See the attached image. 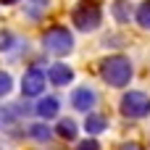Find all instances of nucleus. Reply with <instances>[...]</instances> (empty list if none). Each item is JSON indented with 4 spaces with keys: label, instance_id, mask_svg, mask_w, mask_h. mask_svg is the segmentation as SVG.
Here are the masks:
<instances>
[{
    "label": "nucleus",
    "instance_id": "obj_1",
    "mask_svg": "<svg viewBox=\"0 0 150 150\" xmlns=\"http://www.w3.org/2000/svg\"><path fill=\"white\" fill-rule=\"evenodd\" d=\"M100 76L108 87H116V90H124L132 76H134V69H132V61L127 55H108L103 58L100 63Z\"/></svg>",
    "mask_w": 150,
    "mask_h": 150
},
{
    "label": "nucleus",
    "instance_id": "obj_5",
    "mask_svg": "<svg viewBox=\"0 0 150 150\" xmlns=\"http://www.w3.org/2000/svg\"><path fill=\"white\" fill-rule=\"evenodd\" d=\"M47 87V71L32 66L21 76V98H42Z\"/></svg>",
    "mask_w": 150,
    "mask_h": 150
},
{
    "label": "nucleus",
    "instance_id": "obj_2",
    "mask_svg": "<svg viewBox=\"0 0 150 150\" xmlns=\"http://www.w3.org/2000/svg\"><path fill=\"white\" fill-rule=\"evenodd\" d=\"M119 113H121L124 119H134V121L148 119L150 116V95L142 92V90H129V92H124L121 100H119Z\"/></svg>",
    "mask_w": 150,
    "mask_h": 150
},
{
    "label": "nucleus",
    "instance_id": "obj_11",
    "mask_svg": "<svg viewBox=\"0 0 150 150\" xmlns=\"http://www.w3.org/2000/svg\"><path fill=\"white\" fill-rule=\"evenodd\" d=\"M55 134L61 137V140H66V142H74L76 140V134H79V127H76V121L74 119H58V124H55Z\"/></svg>",
    "mask_w": 150,
    "mask_h": 150
},
{
    "label": "nucleus",
    "instance_id": "obj_19",
    "mask_svg": "<svg viewBox=\"0 0 150 150\" xmlns=\"http://www.w3.org/2000/svg\"><path fill=\"white\" fill-rule=\"evenodd\" d=\"M119 150H145V148H142L140 142H124V145H121Z\"/></svg>",
    "mask_w": 150,
    "mask_h": 150
},
{
    "label": "nucleus",
    "instance_id": "obj_4",
    "mask_svg": "<svg viewBox=\"0 0 150 150\" xmlns=\"http://www.w3.org/2000/svg\"><path fill=\"white\" fill-rule=\"evenodd\" d=\"M71 18H74V26L79 32H95L103 21V11H100L98 0H82Z\"/></svg>",
    "mask_w": 150,
    "mask_h": 150
},
{
    "label": "nucleus",
    "instance_id": "obj_18",
    "mask_svg": "<svg viewBox=\"0 0 150 150\" xmlns=\"http://www.w3.org/2000/svg\"><path fill=\"white\" fill-rule=\"evenodd\" d=\"M76 150H100V142H98L95 137H87V140L76 142Z\"/></svg>",
    "mask_w": 150,
    "mask_h": 150
},
{
    "label": "nucleus",
    "instance_id": "obj_16",
    "mask_svg": "<svg viewBox=\"0 0 150 150\" xmlns=\"http://www.w3.org/2000/svg\"><path fill=\"white\" fill-rule=\"evenodd\" d=\"M11 90H13V76H11L8 71L0 69V98H8Z\"/></svg>",
    "mask_w": 150,
    "mask_h": 150
},
{
    "label": "nucleus",
    "instance_id": "obj_14",
    "mask_svg": "<svg viewBox=\"0 0 150 150\" xmlns=\"http://www.w3.org/2000/svg\"><path fill=\"white\" fill-rule=\"evenodd\" d=\"M113 16H116V21L127 24V21L132 18V5H129V0H116V3H113Z\"/></svg>",
    "mask_w": 150,
    "mask_h": 150
},
{
    "label": "nucleus",
    "instance_id": "obj_12",
    "mask_svg": "<svg viewBox=\"0 0 150 150\" xmlns=\"http://www.w3.org/2000/svg\"><path fill=\"white\" fill-rule=\"evenodd\" d=\"M26 134L34 140V142H50L53 140V134H55V129H50L45 121H34V124H29V129H26Z\"/></svg>",
    "mask_w": 150,
    "mask_h": 150
},
{
    "label": "nucleus",
    "instance_id": "obj_15",
    "mask_svg": "<svg viewBox=\"0 0 150 150\" xmlns=\"http://www.w3.org/2000/svg\"><path fill=\"white\" fill-rule=\"evenodd\" d=\"M134 21L142 26V29H150V0H142L137 13H134Z\"/></svg>",
    "mask_w": 150,
    "mask_h": 150
},
{
    "label": "nucleus",
    "instance_id": "obj_13",
    "mask_svg": "<svg viewBox=\"0 0 150 150\" xmlns=\"http://www.w3.org/2000/svg\"><path fill=\"white\" fill-rule=\"evenodd\" d=\"M47 5H50V0H24V13H26L32 21H37V18L45 13Z\"/></svg>",
    "mask_w": 150,
    "mask_h": 150
},
{
    "label": "nucleus",
    "instance_id": "obj_8",
    "mask_svg": "<svg viewBox=\"0 0 150 150\" xmlns=\"http://www.w3.org/2000/svg\"><path fill=\"white\" fill-rule=\"evenodd\" d=\"M32 113H34V116H40L42 121L58 119V113H61V98H55V95H42V98H37V103H34Z\"/></svg>",
    "mask_w": 150,
    "mask_h": 150
},
{
    "label": "nucleus",
    "instance_id": "obj_6",
    "mask_svg": "<svg viewBox=\"0 0 150 150\" xmlns=\"http://www.w3.org/2000/svg\"><path fill=\"white\" fill-rule=\"evenodd\" d=\"M24 116H29V105L26 103H5V105H0V129L3 132H13Z\"/></svg>",
    "mask_w": 150,
    "mask_h": 150
},
{
    "label": "nucleus",
    "instance_id": "obj_17",
    "mask_svg": "<svg viewBox=\"0 0 150 150\" xmlns=\"http://www.w3.org/2000/svg\"><path fill=\"white\" fill-rule=\"evenodd\" d=\"M13 45V34L11 32H0V53H8Z\"/></svg>",
    "mask_w": 150,
    "mask_h": 150
},
{
    "label": "nucleus",
    "instance_id": "obj_3",
    "mask_svg": "<svg viewBox=\"0 0 150 150\" xmlns=\"http://www.w3.org/2000/svg\"><path fill=\"white\" fill-rule=\"evenodd\" d=\"M42 47L53 55H69L74 50V37L66 26H50L42 34Z\"/></svg>",
    "mask_w": 150,
    "mask_h": 150
},
{
    "label": "nucleus",
    "instance_id": "obj_20",
    "mask_svg": "<svg viewBox=\"0 0 150 150\" xmlns=\"http://www.w3.org/2000/svg\"><path fill=\"white\" fill-rule=\"evenodd\" d=\"M3 5H13V3H18V0H0Z\"/></svg>",
    "mask_w": 150,
    "mask_h": 150
},
{
    "label": "nucleus",
    "instance_id": "obj_10",
    "mask_svg": "<svg viewBox=\"0 0 150 150\" xmlns=\"http://www.w3.org/2000/svg\"><path fill=\"white\" fill-rule=\"evenodd\" d=\"M108 129V119L103 116V113H87L84 116V132L90 134V137H98V134H103Z\"/></svg>",
    "mask_w": 150,
    "mask_h": 150
},
{
    "label": "nucleus",
    "instance_id": "obj_7",
    "mask_svg": "<svg viewBox=\"0 0 150 150\" xmlns=\"http://www.w3.org/2000/svg\"><path fill=\"white\" fill-rule=\"evenodd\" d=\"M71 108L74 111H79V113H92L95 111V105H98V92L92 90V87H87V84H82V87H76L74 92H71Z\"/></svg>",
    "mask_w": 150,
    "mask_h": 150
},
{
    "label": "nucleus",
    "instance_id": "obj_9",
    "mask_svg": "<svg viewBox=\"0 0 150 150\" xmlns=\"http://www.w3.org/2000/svg\"><path fill=\"white\" fill-rule=\"evenodd\" d=\"M47 82L55 84V87H66V84L74 82V69L66 66V63H53L47 69Z\"/></svg>",
    "mask_w": 150,
    "mask_h": 150
}]
</instances>
